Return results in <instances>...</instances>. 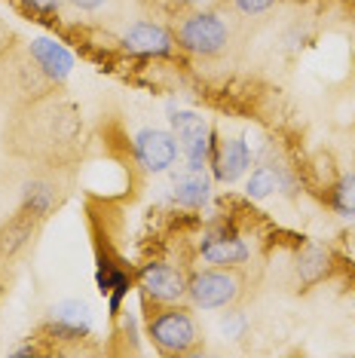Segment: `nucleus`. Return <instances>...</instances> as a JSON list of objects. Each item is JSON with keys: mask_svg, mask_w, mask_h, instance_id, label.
Wrapping results in <instances>:
<instances>
[{"mask_svg": "<svg viewBox=\"0 0 355 358\" xmlns=\"http://www.w3.org/2000/svg\"><path fill=\"white\" fill-rule=\"evenodd\" d=\"M144 294L159 300V303H181L187 297V275L172 264H147L138 275Z\"/></svg>", "mask_w": 355, "mask_h": 358, "instance_id": "obj_5", "label": "nucleus"}, {"mask_svg": "<svg viewBox=\"0 0 355 358\" xmlns=\"http://www.w3.org/2000/svg\"><path fill=\"white\" fill-rule=\"evenodd\" d=\"M71 3H74L77 10H89V13H92V10H99V6H104V0H71Z\"/></svg>", "mask_w": 355, "mask_h": 358, "instance_id": "obj_18", "label": "nucleus"}, {"mask_svg": "<svg viewBox=\"0 0 355 358\" xmlns=\"http://www.w3.org/2000/svg\"><path fill=\"white\" fill-rule=\"evenodd\" d=\"M248 162H252V153H248L245 141H239V138H224L221 144H217V153H215V175L217 181H239L242 175H245Z\"/></svg>", "mask_w": 355, "mask_h": 358, "instance_id": "obj_8", "label": "nucleus"}, {"mask_svg": "<svg viewBox=\"0 0 355 358\" xmlns=\"http://www.w3.org/2000/svg\"><path fill=\"white\" fill-rule=\"evenodd\" d=\"M242 285L239 266H208L187 282V300L196 309H227L239 300Z\"/></svg>", "mask_w": 355, "mask_h": 358, "instance_id": "obj_1", "label": "nucleus"}, {"mask_svg": "<svg viewBox=\"0 0 355 358\" xmlns=\"http://www.w3.org/2000/svg\"><path fill=\"white\" fill-rule=\"evenodd\" d=\"M352 306H355V300H352Z\"/></svg>", "mask_w": 355, "mask_h": 358, "instance_id": "obj_19", "label": "nucleus"}, {"mask_svg": "<svg viewBox=\"0 0 355 358\" xmlns=\"http://www.w3.org/2000/svg\"><path fill=\"white\" fill-rule=\"evenodd\" d=\"M31 55H34V62L43 68V74L52 80H64L71 74V68H74V55L64 50V46L55 43V40H46V37H37L34 43H31Z\"/></svg>", "mask_w": 355, "mask_h": 358, "instance_id": "obj_10", "label": "nucleus"}, {"mask_svg": "<svg viewBox=\"0 0 355 358\" xmlns=\"http://www.w3.org/2000/svg\"><path fill=\"white\" fill-rule=\"evenodd\" d=\"M233 3H236V10L242 15H261L266 10H273V6H276V0H233Z\"/></svg>", "mask_w": 355, "mask_h": 358, "instance_id": "obj_15", "label": "nucleus"}, {"mask_svg": "<svg viewBox=\"0 0 355 358\" xmlns=\"http://www.w3.org/2000/svg\"><path fill=\"white\" fill-rule=\"evenodd\" d=\"M25 3V10L31 13H40V15H52L55 10H59L61 0H22Z\"/></svg>", "mask_w": 355, "mask_h": 358, "instance_id": "obj_16", "label": "nucleus"}, {"mask_svg": "<svg viewBox=\"0 0 355 358\" xmlns=\"http://www.w3.org/2000/svg\"><path fill=\"white\" fill-rule=\"evenodd\" d=\"M178 150H181L178 138L172 132H163V129H144L135 138V153L147 172H166L168 166H175Z\"/></svg>", "mask_w": 355, "mask_h": 358, "instance_id": "obj_6", "label": "nucleus"}, {"mask_svg": "<svg viewBox=\"0 0 355 358\" xmlns=\"http://www.w3.org/2000/svg\"><path fill=\"white\" fill-rule=\"evenodd\" d=\"M199 255L212 266H239L248 260V245L236 236H208L199 245Z\"/></svg>", "mask_w": 355, "mask_h": 358, "instance_id": "obj_9", "label": "nucleus"}, {"mask_svg": "<svg viewBox=\"0 0 355 358\" xmlns=\"http://www.w3.org/2000/svg\"><path fill=\"white\" fill-rule=\"evenodd\" d=\"M50 202H52V193L46 190L43 184H34V187L28 184V206L34 215H43V211L50 208Z\"/></svg>", "mask_w": 355, "mask_h": 358, "instance_id": "obj_14", "label": "nucleus"}, {"mask_svg": "<svg viewBox=\"0 0 355 358\" xmlns=\"http://www.w3.org/2000/svg\"><path fill=\"white\" fill-rule=\"evenodd\" d=\"M276 187H279L276 172H273L270 166H261V169H254L252 172V178H248V196L252 199H266Z\"/></svg>", "mask_w": 355, "mask_h": 358, "instance_id": "obj_12", "label": "nucleus"}, {"mask_svg": "<svg viewBox=\"0 0 355 358\" xmlns=\"http://www.w3.org/2000/svg\"><path fill=\"white\" fill-rule=\"evenodd\" d=\"M172 135L178 138V148L187 157L190 172H203L205 159H208V126L203 117L196 113H175L172 117Z\"/></svg>", "mask_w": 355, "mask_h": 358, "instance_id": "obj_4", "label": "nucleus"}, {"mask_svg": "<svg viewBox=\"0 0 355 358\" xmlns=\"http://www.w3.org/2000/svg\"><path fill=\"white\" fill-rule=\"evenodd\" d=\"M205 199H208L205 175L203 172H190L187 169V175H181L175 181V202L178 206H184V208H199Z\"/></svg>", "mask_w": 355, "mask_h": 358, "instance_id": "obj_11", "label": "nucleus"}, {"mask_svg": "<svg viewBox=\"0 0 355 358\" xmlns=\"http://www.w3.org/2000/svg\"><path fill=\"white\" fill-rule=\"evenodd\" d=\"M150 337L159 352L184 355V352H190L193 343L199 340V331H196L193 315L184 306H166V309H159V313H153Z\"/></svg>", "mask_w": 355, "mask_h": 358, "instance_id": "obj_3", "label": "nucleus"}, {"mask_svg": "<svg viewBox=\"0 0 355 358\" xmlns=\"http://www.w3.org/2000/svg\"><path fill=\"white\" fill-rule=\"evenodd\" d=\"M175 40L187 52L217 55L230 43V28H227V22L212 10H193L187 15H181V22H178V28H175Z\"/></svg>", "mask_w": 355, "mask_h": 358, "instance_id": "obj_2", "label": "nucleus"}, {"mask_svg": "<svg viewBox=\"0 0 355 358\" xmlns=\"http://www.w3.org/2000/svg\"><path fill=\"white\" fill-rule=\"evenodd\" d=\"M334 208L346 217H355V175H346L334 187Z\"/></svg>", "mask_w": 355, "mask_h": 358, "instance_id": "obj_13", "label": "nucleus"}, {"mask_svg": "<svg viewBox=\"0 0 355 358\" xmlns=\"http://www.w3.org/2000/svg\"><path fill=\"white\" fill-rule=\"evenodd\" d=\"M178 6H184V10H205V6H212L215 0H175Z\"/></svg>", "mask_w": 355, "mask_h": 358, "instance_id": "obj_17", "label": "nucleus"}, {"mask_svg": "<svg viewBox=\"0 0 355 358\" xmlns=\"http://www.w3.org/2000/svg\"><path fill=\"white\" fill-rule=\"evenodd\" d=\"M123 43L129 52H138V55H166L175 40L157 22H135L123 34Z\"/></svg>", "mask_w": 355, "mask_h": 358, "instance_id": "obj_7", "label": "nucleus"}]
</instances>
